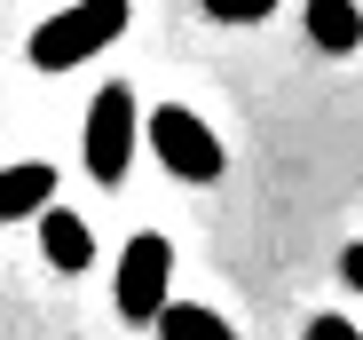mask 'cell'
<instances>
[{
  "label": "cell",
  "mask_w": 363,
  "mask_h": 340,
  "mask_svg": "<svg viewBox=\"0 0 363 340\" xmlns=\"http://www.w3.org/2000/svg\"><path fill=\"white\" fill-rule=\"evenodd\" d=\"M118 32H127V0H72L64 16H48L32 32V64L40 72H72L87 55H103Z\"/></svg>",
  "instance_id": "cell-1"
},
{
  "label": "cell",
  "mask_w": 363,
  "mask_h": 340,
  "mask_svg": "<svg viewBox=\"0 0 363 340\" xmlns=\"http://www.w3.org/2000/svg\"><path fill=\"white\" fill-rule=\"evenodd\" d=\"M135 127H143V111H135V87H127V79L95 87V103H87V175H95V182H127Z\"/></svg>",
  "instance_id": "cell-2"
},
{
  "label": "cell",
  "mask_w": 363,
  "mask_h": 340,
  "mask_svg": "<svg viewBox=\"0 0 363 340\" xmlns=\"http://www.w3.org/2000/svg\"><path fill=\"white\" fill-rule=\"evenodd\" d=\"M150 143H158V158H166V175L174 182H221V143H213V127L198 119L190 103H166V111H150Z\"/></svg>",
  "instance_id": "cell-3"
},
{
  "label": "cell",
  "mask_w": 363,
  "mask_h": 340,
  "mask_svg": "<svg viewBox=\"0 0 363 340\" xmlns=\"http://www.w3.org/2000/svg\"><path fill=\"white\" fill-rule=\"evenodd\" d=\"M166 277H174V246L158 230L127 238V261H118V317L127 324H150L166 309Z\"/></svg>",
  "instance_id": "cell-4"
},
{
  "label": "cell",
  "mask_w": 363,
  "mask_h": 340,
  "mask_svg": "<svg viewBox=\"0 0 363 340\" xmlns=\"http://www.w3.org/2000/svg\"><path fill=\"white\" fill-rule=\"evenodd\" d=\"M40 253H48L55 269H72V277H79V269L95 261V238H87V221H79V214H64V206L48 198V206H40Z\"/></svg>",
  "instance_id": "cell-5"
},
{
  "label": "cell",
  "mask_w": 363,
  "mask_h": 340,
  "mask_svg": "<svg viewBox=\"0 0 363 340\" xmlns=\"http://www.w3.org/2000/svg\"><path fill=\"white\" fill-rule=\"evenodd\" d=\"M308 40L324 55H355L363 48V9L355 0H308Z\"/></svg>",
  "instance_id": "cell-6"
},
{
  "label": "cell",
  "mask_w": 363,
  "mask_h": 340,
  "mask_svg": "<svg viewBox=\"0 0 363 340\" xmlns=\"http://www.w3.org/2000/svg\"><path fill=\"white\" fill-rule=\"evenodd\" d=\"M55 198V166H0V221H16V214H40Z\"/></svg>",
  "instance_id": "cell-7"
},
{
  "label": "cell",
  "mask_w": 363,
  "mask_h": 340,
  "mask_svg": "<svg viewBox=\"0 0 363 340\" xmlns=\"http://www.w3.org/2000/svg\"><path fill=\"white\" fill-rule=\"evenodd\" d=\"M150 324H158V340H229V324L213 309H198V301H166Z\"/></svg>",
  "instance_id": "cell-8"
},
{
  "label": "cell",
  "mask_w": 363,
  "mask_h": 340,
  "mask_svg": "<svg viewBox=\"0 0 363 340\" xmlns=\"http://www.w3.org/2000/svg\"><path fill=\"white\" fill-rule=\"evenodd\" d=\"M277 9V0H206V16H221V24H261Z\"/></svg>",
  "instance_id": "cell-9"
},
{
  "label": "cell",
  "mask_w": 363,
  "mask_h": 340,
  "mask_svg": "<svg viewBox=\"0 0 363 340\" xmlns=\"http://www.w3.org/2000/svg\"><path fill=\"white\" fill-rule=\"evenodd\" d=\"M308 340H363V332H355L347 317H316V324H308Z\"/></svg>",
  "instance_id": "cell-10"
},
{
  "label": "cell",
  "mask_w": 363,
  "mask_h": 340,
  "mask_svg": "<svg viewBox=\"0 0 363 340\" xmlns=\"http://www.w3.org/2000/svg\"><path fill=\"white\" fill-rule=\"evenodd\" d=\"M340 277H347V285H355V293H363V238H355V246H347V253H340Z\"/></svg>",
  "instance_id": "cell-11"
}]
</instances>
